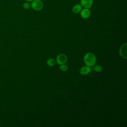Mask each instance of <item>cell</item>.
I'll list each match as a JSON object with an SVG mask.
<instances>
[{"label": "cell", "instance_id": "cell-1", "mask_svg": "<svg viewBox=\"0 0 127 127\" xmlns=\"http://www.w3.org/2000/svg\"><path fill=\"white\" fill-rule=\"evenodd\" d=\"M84 61L87 66H93L96 62V58L94 54L92 53H88L85 54L84 57Z\"/></svg>", "mask_w": 127, "mask_h": 127}, {"label": "cell", "instance_id": "cell-2", "mask_svg": "<svg viewBox=\"0 0 127 127\" xmlns=\"http://www.w3.org/2000/svg\"><path fill=\"white\" fill-rule=\"evenodd\" d=\"M31 7L35 11H39L43 8V3L41 0H33L32 1Z\"/></svg>", "mask_w": 127, "mask_h": 127}, {"label": "cell", "instance_id": "cell-3", "mask_svg": "<svg viewBox=\"0 0 127 127\" xmlns=\"http://www.w3.org/2000/svg\"><path fill=\"white\" fill-rule=\"evenodd\" d=\"M120 56L125 59H127V44L125 43L121 46L119 50Z\"/></svg>", "mask_w": 127, "mask_h": 127}, {"label": "cell", "instance_id": "cell-4", "mask_svg": "<svg viewBox=\"0 0 127 127\" xmlns=\"http://www.w3.org/2000/svg\"><path fill=\"white\" fill-rule=\"evenodd\" d=\"M56 61L59 65L65 64L67 61V57L65 54H60L57 57Z\"/></svg>", "mask_w": 127, "mask_h": 127}, {"label": "cell", "instance_id": "cell-5", "mask_svg": "<svg viewBox=\"0 0 127 127\" xmlns=\"http://www.w3.org/2000/svg\"><path fill=\"white\" fill-rule=\"evenodd\" d=\"M93 0H80V5L86 8H91L93 5Z\"/></svg>", "mask_w": 127, "mask_h": 127}, {"label": "cell", "instance_id": "cell-6", "mask_svg": "<svg viewBox=\"0 0 127 127\" xmlns=\"http://www.w3.org/2000/svg\"><path fill=\"white\" fill-rule=\"evenodd\" d=\"M80 16L84 19H86L90 16L91 12L89 10V8H85L82 9L80 11Z\"/></svg>", "mask_w": 127, "mask_h": 127}, {"label": "cell", "instance_id": "cell-7", "mask_svg": "<svg viewBox=\"0 0 127 127\" xmlns=\"http://www.w3.org/2000/svg\"><path fill=\"white\" fill-rule=\"evenodd\" d=\"M91 69H90V67L85 66L81 68L79 70V73L82 75H88L90 72Z\"/></svg>", "mask_w": 127, "mask_h": 127}, {"label": "cell", "instance_id": "cell-8", "mask_svg": "<svg viewBox=\"0 0 127 127\" xmlns=\"http://www.w3.org/2000/svg\"><path fill=\"white\" fill-rule=\"evenodd\" d=\"M82 6L80 5V4H77L75 5L73 7H72V12H73L74 13L77 14H78L80 12V11L82 10Z\"/></svg>", "mask_w": 127, "mask_h": 127}, {"label": "cell", "instance_id": "cell-9", "mask_svg": "<svg viewBox=\"0 0 127 127\" xmlns=\"http://www.w3.org/2000/svg\"><path fill=\"white\" fill-rule=\"evenodd\" d=\"M47 65L50 67H52L56 65V61L54 59H49L47 61Z\"/></svg>", "mask_w": 127, "mask_h": 127}, {"label": "cell", "instance_id": "cell-10", "mask_svg": "<svg viewBox=\"0 0 127 127\" xmlns=\"http://www.w3.org/2000/svg\"><path fill=\"white\" fill-rule=\"evenodd\" d=\"M93 70L97 72H101L103 70V68L101 66L96 65L93 67Z\"/></svg>", "mask_w": 127, "mask_h": 127}, {"label": "cell", "instance_id": "cell-11", "mask_svg": "<svg viewBox=\"0 0 127 127\" xmlns=\"http://www.w3.org/2000/svg\"><path fill=\"white\" fill-rule=\"evenodd\" d=\"M23 7L25 9V10H29L31 7V5L28 2H25L22 5Z\"/></svg>", "mask_w": 127, "mask_h": 127}, {"label": "cell", "instance_id": "cell-12", "mask_svg": "<svg viewBox=\"0 0 127 127\" xmlns=\"http://www.w3.org/2000/svg\"><path fill=\"white\" fill-rule=\"evenodd\" d=\"M60 69L63 71H66L68 70V67L66 65H65V64H63V65H61L60 67Z\"/></svg>", "mask_w": 127, "mask_h": 127}, {"label": "cell", "instance_id": "cell-13", "mask_svg": "<svg viewBox=\"0 0 127 127\" xmlns=\"http://www.w3.org/2000/svg\"><path fill=\"white\" fill-rule=\"evenodd\" d=\"M25 1H26V2H30L33 1V0H25Z\"/></svg>", "mask_w": 127, "mask_h": 127}]
</instances>
